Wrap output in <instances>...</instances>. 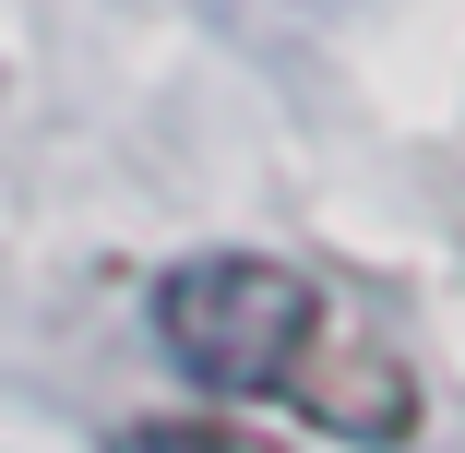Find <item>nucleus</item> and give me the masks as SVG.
Here are the masks:
<instances>
[{"label": "nucleus", "mask_w": 465, "mask_h": 453, "mask_svg": "<svg viewBox=\"0 0 465 453\" xmlns=\"http://www.w3.org/2000/svg\"><path fill=\"white\" fill-rule=\"evenodd\" d=\"M155 346L203 394H299L334 441H406V358L322 310V287L274 251H203L155 287Z\"/></svg>", "instance_id": "obj_1"}, {"label": "nucleus", "mask_w": 465, "mask_h": 453, "mask_svg": "<svg viewBox=\"0 0 465 453\" xmlns=\"http://www.w3.org/2000/svg\"><path fill=\"white\" fill-rule=\"evenodd\" d=\"M120 453H287V441L227 429V418H143V429H120Z\"/></svg>", "instance_id": "obj_2"}]
</instances>
